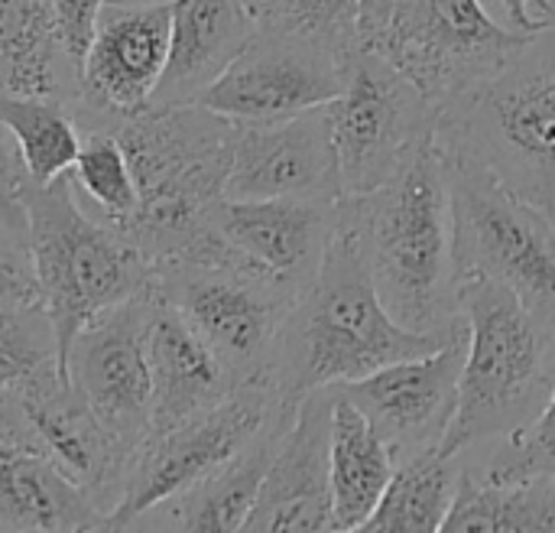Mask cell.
<instances>
[{
    "label": "cell",
    "mask_w": 555,
    "mask_h": 533,
    "mask_svg": "<svg viewBox=\"0 0 555 533\" xmlns=\"http://www.w3.org/2000/svg\"><path fill=\"white\" fill-rule=\"evenodd\" d=\"M117 137L130 156L140 205L114 228L153 264H244L218 231L237 124L205 104H163L127 117ZM111 225V221H107Z\"/></svg>",
    "instance_id": "cell-1"
},
{
    "label": "cell",
    "mask_w": 555,
    "mask_h": 533,
    "mask_svg": "<svg viewBox=\"0 0 555 533\" xmlns=\"http://www.w3.org/2000/svg\"><path fill=\"white\" fill-rule=\"evenodd\" d=\"M452 335L455 329L449 335L416 332L390 316L377 293L361 234L341 199V218L322 270L289 309L267 375L299 404L319 388L348 384L387 365L429 355Z\"/></svg>",
    "instance_id": "cell-2"
},
{
    "label": "cell",
    "mask_w": 555,
    "mask_h": 533,
    "mask_svg": "<svg viewBox=\"0 0 555 533\" xmlns=\"http://www.w3.org/2000/svg\"><path fill=\"white\" fill-rule=\"evenodd\" d=\"M345 208L390 316L416 332L449 335L459 329L465 316L459 309L452 173L439 137L387 186L345 195Z\"/></svg>",
    "instance_id": "cell-3"
},
{
    "label": "cell",
    "mask_w": 555,
    "mask_h": 533,
    "mask_svg": "<svg viewBox=\"0 0 555 533\" xmlns=\"http://www.w3.org/2000/svg\"><path fill=\"white\" fill-rule=\"evenodd\" d=\"M0 182L3 192L26 205L36 274L59 339V365L68 375V352L78 332L107 309L150 293L156 264L114 225L81 208L72 173L46 186L33 182L10 130L0 150Z\"/></svg>",
    "instance_id": "cell-4"
},
{
    "label": "cell",
    "mask_w": 555,
    "mask_h": 533,
    "mask_svg": "<svg viewBox=\"0 0 555 533\" xmlns=\"http://www.w3.org/2000/svg\"><path fill=\"white\" fill-rule=\"evenodd\" d=\"M459 309L468 355L459 414L442 440L449 456L530 427L550 401L555 371V329L501 280H459Z\"/></svg>",
    "instance_id": "cell-5"
},
{
    "label": "cell",
    "mask_w": 555,
    "mask_h": 533,
    "mask_svg": "<svg viewBox=\"0 0 555 533\" xmlns=\"http://www.w3.org/2000/svg\"><path fill=\"white\" fill-rule=\"evenodd\" d=\"M439 143L449 156L491 169L555 221V26L498 75L442 104Z\"/></svg>",
    "instance_id": "cell-6"
},
{
    "label": "cell",
    "mask_w": 555,
    "mask_h": 533,
    "mask_svg": "<svg viewBox=\"0 0 555 533\" xmlns=\"http://www.w3.org/2000/svg\"><path fill=\"white\" fill-rule=\"evenodd\" d=\"M361 49L387 59L439 107L498 75L537 33L504 29L481 0H361Z\"/></svg>",
    "instance_id": "cell-7"
},
{
    "label": "cell",
    "mask_w": 555,
    "mask_h": 533,
    "mask_svg": "<svg viewBox=\"0 0 555 533\" xmlns=\"http://www.w3.org/2000/svg\"><path fill=\"white\" fill-rule=\"evenodd\" d=\"M449 173L459 280H501L555 329L553 218L472 160L449 156Z\"/></svg>",
    "instance_id": "cell-8"
},
{
    "label": "cell",
    "mask_w": 555,
    "mask_h": 533,
    "mask_svg": "<svg viewBox=\"0 0 555 533\" xmlns=\"http://www.w3.org/2000/svg\"><path fill=\"white\" fill-rule=\"evenodd\" d=\"M296 410L299 404L289 401L270 375H263L237 384L224 401L192 420L150 436L133 459L124 498L111 515V531H130L143 511L211 479L270 427L293 420Z\"/></svg>",
    "instance_id": "cell-9"
},
{
    "label": "cell",
    "mask_w": 555,
    "mask_h": 533,
    "mask_svg": "<svg viewBox=\"0 0 555 533\" xmlns=\"http://www.w3.org/2000/svg\"><path fill=\"white\" fill-rule=\"evenodd\" d=\"M156 293L166 296L218 352L237 384L263 378L299 290L244 264H156Z\"/></svg>",
    "instance_id": "cell-10"
},
{
    "label": "cell",
    "mask_w": 555,
    "mask_h": 533,
    "mask_svg": "<svg viewBox=\"0 0 555 533\" xmlns=\"http://www.w3.org/2000/svg\"><path fill=\"white\" fill-rule=\"evenodd\" d=\"M345 195L387 186L439 137L442 107L387 59L361 49L345 91L328 104Z\"/></svg>",
    "instance_id": "cell-11"
},
{
    "label": "cell",
    "mask_w": 555,
    "mask_h": 533,
    "mask_svg": "<svg viewBox=\"0 0 555 533\" xmlns=\"http://www.w3.org/2000/svg\"><path fill=\"white\" fill-rule=\"evenodd\" d=\"M0 436L23 440L52 456L94 495L107 518L120 505L133 462L59 365L0 384Z\"/></svg>",
    "instance_id": "cell-12"
},
{
    "label": "cell",
    "mask_w": 555,
    "mask_h": 533,
    "mask_svg": "<svg viewBox=\"0 0 555 533\" xmlns=\"http://www.w3.org/2000/svg\"><path fill=\"white\" fill-rule=\"evenodd\" d=\"M348 55L289 33L257 29L198 104L234 124H273L332 104L351 75Z\"/></svg>",
    "instance_id": "cell-13"
},
{
    "label": "cell",
    "mask_w": 555,
    "mask_h": 533,
    "mask_svg": "<svg viewBox=\"0 0 555 533\" xmlns=\"http://www.w3.org/2000/svg\"><path fill=\"white\" fill-rule=\"evenodd\" d=\"M150 309L153 290L98 316L78 332L68 352V378L130 462L153 436Z\"/></svg>",
    "instance_id": "cell-14"
},
{
    "label": "cell",
    "mask_w": 555,
    "mask_h": 533,
    "mask_svg": "<svg viewBox=\"0 0 555 533\" xmlns=\"http://www.w3.org/2000/svg\"><path fill=\"white\" fill-rule=\"evenodd\" d=\"M172 49V0L111 3L101 10L85 55L75 117L81 130H117L146 111L166 75Z\"/></svg>",
    "instance_id": "cell-15"
},
{
    "label": "cell",
    "mask_w": 555,
    "mask_h": 533,
    "mask_svg": "<svg viewBox=\"0 0 555 533\" xmlns=\"http://www.w3.org/2000/svg\"><path fill=\"white\" fill-rule=\"evenodd\" d=\"M465 355L468 322L455 329V335L429 355L406 358L367 378L332 388L348 394L364 410V417L393 449L397 462H403L423 449L442 446L459 414Z\"/></svg>",
    "instance_id": "cell-16"
},
{
    "label": "cell",
    "mask_w": 555,
    "mask_h": 533,
    "mask_svg": "<svg viewBox=\"0 0 555 533\" xmlns=\"http://www.w3.org/2000/svg\"><path fill=\"white\" fill-rule=\"evenodd\" d=\"M345 199L332 107L273 124H237L228 199Z\"/></svg>",
    "instance_id": "cell-17"
},
{
    "label": "cell",
    "mask_w": 555,
    "mask_h": 533,
    "mask_svg": "<svg viewBox=\"0 0 555 533\" xmlns=\"http://www.w3.org/2000/svg\"><path fill=\"white\" fill-rule=\"evenodd\" d=\"M332 388H319L299 401L296 420L273 456L244 533L338 531L332 502Z\"/></svg>",
    "instance_id": "cell-18"
},
{
    "label": "cell",
    "mask_w": 555,
    "mask_h": 533,
    "mask_svg": "<svg viewBox=\"0 0 555 533\" xmlns=\"http://www.w3.org/2000/svg\"><path fill=\"white\" fill-rule=\"evenodd\" d=\"M341 218V199H224L215 208L221 238L254 267L309 290Z\"/></svg>",
    "instance_id": "cell-19"
},
{
    "label": "cell",
    "mask_w": 555,
    "mask_h": 533,
    "mask_svg": "<svg viewBox=\"0 0 555 533\" xmlns=\"http://www.w3.org/2000/svg\"><path fill=\"white\" fill-rule=\"evenodd\" d=\"M146 345L153 368V436L215 407L237 388L218 352L156 287Z\"/></svg>",
    "instance_id": "cell-20"
},
{
    "label": "cell",
    "mask_w": 555,
    "mask_h": 533,
    "mask_svg": "<svg viewBox=\"0 0 555 533\" xmlns=\"http://www.w3.org/2000/svg\"><path fill=\"white\" fill-rule=\"evenodd\" d=\"M0 531H111V518L52 456L0 436Z\"/></svg>",
    "instance_id": "cell-21"
},
{
    "label": "cell",
    "mask_w": 555,
    "mask_h": 533,
    "mask_svg": "<svg viewBox=\"0 0 555 533\" xmlns=\"http://www.w3.org/2000/svg\"><path fill=\"white\" fill-rule=\"evenodd\" d=\"M244 0H172V49L150 107L198 104L254 39Z\"/></svg>",
    "instance_id": "cell-22"
},
{
    "label": "cell",
    "mask_w": 555,
    "mask_h": 533,
    "mask_svg": "<svg viewBox=\"0 0 555 533\" xmlns=\"http://www.w3.org/2000/svg\"><path fill=\"white\" fill-rule=\"evenodd\" d=\"M293 420L270 427L263 436H257L234 462H228L211 479L143 511L130 524V531H244L247 518L260 498L263 479L273 466V456H276L286 430L293 427Z\"/></svg>",
    "instance_id": "cell-23"
},
{
    "label": "cell",
    "mask_w": 555,
    "mask_h": 533,
    "mask_svg": "<svg viewBox=\"0 0 555 533\" xmlns=\"http://www.w3.org/2000/svg\"><path fill=\"white\" fill-rule=\"evenodd\" d=\"M0 81L3 94L75 107L81 68L65 49L52 0H0Z\"/></svg>",
    "instance_id": "cell-24"
},
{
    "label": "cell",
    "mask_w": 555,
    "mask_h": 533,
    "mask_svg": "<svg viewBox=\"0 0 555 533\" xmlns=\"http://www.w3.org/2000/svg\"><path fill=\"white\" fill-rule=\"evenodd\" d=\"M335 391V423H332V502L338 531H364L374 518L377 505L384 502L397 456L387 440L374 430L364 410Z\"/></svg>",
    "instance_id": "cell-25"
},
{
    "label": "cell",
    "mask_w": 555,
    "mask_h": 533,
    "mask_svg": "<svg viewBox=\"0 0 555 533\" xmlns=\"http://www.w3.org/2000/svg\"><path fill=\"white\" fill-rule=\"evenodd\" d=\"M465 479L462 456L442 453V446L423 449L397 462L393 482L364 524L367 533H439L455 508Z\"/></svg>",
    "instance_id": "cell-26"
},
{
    "label": "cell",
    "mask_w": 555,
    "mask_h": 533,
    "mask_svg": "<svg viewBox=\"0 0 555 533\" xmlns=\"http://www.w3.org/2000/svg\"><path fill=\"white\" fill-rule=\"evenodd\" d=\"M555 533V475L524 482H485L465 469L446 533Z\"/></svg>",
    "instance_id": "cell-27"
},
{
    "label": "cell",
    "mask_w": 555,
    "mask_h": 533,
    "mask_svg": "<svg viewBox=\"0 0 555 533\" xmlns=\"http://www.w3.org/2000/svg\"><path fill=\"white\" fill-rule=\"evenodd\" d=\"M0 117L20 147L33 182L46 186V182H55L59 176L72 173V166L78 163V153H81L85 130L68 104L3 94Z\"/></svg>",
    "instance_id": "cell-28"
},
{
    "label": "cell",
    "mask_w": 555,
    "mask_h": 533,
    "mask_svg": "<svg viewBox=\"0 0 555 533\" xmlns=\"http://www.w3.org/2000/svg\"><path fill=\"white\" fill-rule=\"evenodd\" d=\"M257 29L322 42L348 59L361 52V0H244Z\"/></svg>",
    "instance_id": "cell-29"
},
{
    "label": "cell",
    "mask_w": 555,
    "mask_h": 533,
    "mask_svg": "<svg viewBox=\"0 0 555 533\" xmlns=\"http://www.w3.org/2000/svg\"><path fill=\"white\" fill-rule=\"evenodd\" d=\"M72 182L111 225L130 218L140 205L137 176L117 130H85L78 163L72 166Z\"/></svg>",
    "instance_id": "cell-30"
},
{
    "label": "cell",
    "mask_w": 555,
    "mask_h": 533,
    "mask_svg": "<svg viewBox=\"0 0 555 533\" xmlns=\"http://www.w3.org/2000/svg\"><path fill=\"white\" fill-rule=\"evenodd\" d=\"M49 365H59V339L49 306H0V384Z\"/></svg>",
    "instance_id": "cell-31"
},
{
    "label": "cell",
    "mask_w": 555,
    "mask_h": 533,
    "mask_svg": "<svg viewBox=\"0 0 555 533\" xmlns=\"http://www.w3.org/2000/svg\"><path fill=\"white\" fill-rule=\"evenodd\" d=\"M478 475L498 485L555 475V371L553 391L540 417L530 427L504 436L498 453L485 462V469H478Z\"/></svg>",
    "instance_id": "cell-32"
},
{
    "label": "cell",
    "mask_w": 555,
    "mask_h": 533,
    "mask_svg": "<svg viewBox=\"0 0 555 533\" xmlns=\"http://www.w3.org/2000/svg\"><path fill=\"white\" fill-rule=\"evenodd\" d=\"M55 16H59V29L65 39L68 55L75 59V65L85 72V55L91 49L101 10L107 7V0H52Z\"/></svg>",
    "instance_id": "cell-33"
},
{
    "label": "cell",
    "mask_w": 555,
    "mask_h": 533,
    "mask_svg": "<svg viewBox=\"0 0 555 533\" xmlns=\"http://www.w3.org/2000/svg\"><path fill=\"white\" fill-rule=\"evenodd\" d=\"M511 23L517 29H527V33H543L555 26V3L553 0H498Z\"/></svg>",
    "instance_id": "cell-34"
}]
</instances>
